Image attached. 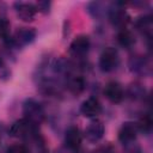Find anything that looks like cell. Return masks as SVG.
<instances>
[{"label":"cell","mask_w":153,"mask_h":153,"mask_svg":"<svg viewBox=\"0 0 153 153\" xmlns=\"http://www.w3.org/2000/svg\"><path fill=\"white\" fill-rule=\"evenodd\" d=\"M8 134L13 137L23 139V140H37L38 131L37 126L32 124L25 118L16 121L8 129Z\"/></svg>","instance_id":"cell-1"},{"label":"cell","mask_w":153,"mask_h":153,"mask_svg":"<svg viewBox=\"0 0 153 153\" xmlns=\"http://www.w3.org/2000/svg\"><path fill=\"white\" fill-rule=\"evenodd\" d=\"M23 115L25 120L35 126L41 124L45 118V112L42 104L33 98H27L23 103Z\"/></svg>","instance_id":"cell-2"},{"label":"cell","mask_w":153,"mask_h":153,"mask_svg":"<svg viewBox=\"0 0 153 153\" xmlns=\"http://www.w3.org/2000/svg\"><path fill=\"white\" fill-rule=\"evenodd\" d=\"M118 63H120V55L117 49L114 47H106L99 56V68L103 72L109 73L115 71Z\"/></svg>","instance_id":"cell-3"},{"label":"cell","mask_w":153,"mask_h":153,"mask_svg":"<svg viewBox=\"0 0 153 153\" xmlns=\"http://www.w3.org/2000/svg\"><path fill=\"white\" fill-rule=\"evenodd\" d=\"M35 38H36V30L35 29H32V27H19L18 30H16L13 36L10 37L8 43L14 45V47L23 48V47H26L30 43H32Z\"/></svg>","instance_id":"cell-4"},{"label":"cell","mask_w":153,"mask_h":153,"mask_svg":"<svg viewBox=\"0 0 153 153\" xmlns=\"http://www.w3.org/2000/svg\"><path fill=\"white\" fill-rule=\"evenodd\" d=\"M90 37L86 36V35H79L76 36L71 45H69V53L72 56L74 57H84L87 53H88V49H90Z\"/></svg>","instance_id":"cell-5"},{"label":"cell","mask_w":153,"mask_h":153,"mask_svg":"<svg viewBox=\"0 0 153 153\" xmlns=\"http://www.w3.org/2000/svg\"><path fill=\"white\" fill-rule=\"evenodd\" d=\"M105 133V127L100 120H92L85 128V137L90 142H98Z\"/></svg>","instance_id":"cell-6"},{"label":"cell","mask_w":153,"mask_h":153,"mask_svg":"<svg viewBox=\"0 0 153 153\" xmlns=\"http://www.w3.org/2000/svg\"><path fill=\"white\" fill-rule=\"evenodd\" d=\"M137 127L133 122H124L118 130V140L122 145L128 146L135 142L137 136Z\"/></svg>","instance_id":"cell-7"},{"label":"cell","mask_w":153,"mask_h":153,"mask_svg":"<svg viewBox=\"0 0 153 153\" xmlns=\"http://www.w3.org/2000/svg\"><path fill=\"white\" fill-rule=\"evenodd\" d=\"M13 7H14V11H16V14L18 16V18L22 19L23 22H27V23L33 20L36 12H37L36 6L31 2L17 1V2H14Z\"/></svg>","instance_id":"cell-8"},{"label":"cell","mask_w":153,"mask_h":153,"mask_svg":"<svg viewBox=\"0 0 153 153\" xmlns=\"http://www.w3.org/2000/svg\"><path fill=\"white\" fill-rule=\"evenodd\" d=\"M120 5L121 4H116L115 7H109L108 17L112 25H115L120 29H123L127 25L129 17H128L127 12L124 11V8H122Z\"/></svg>","instance_id":"cell-9"},{"label":"cell","mask_w":153,"mask_h":153,"mask_svg":"<svg viewBox=\"0 0 153 153\" xmlns=\"http://www.w3.org/2000/svg\"><path fill=\"white\" fill-rule=\"evenodd\" d=\"M104 96L106 99L114 104H118L124 98V90L122 85L117 81H110L104 87Z\"/></svg>","instance_id":"cell-10"},{"label":"cell","mask_w":153,"mask_h":153,"mask_svg":"<svg viewBox=\"0 0 153 153\" xmlns=\"http://www.w3.org/2000/svg\"><path fill=\"white\" fill-rule=\"evenodd\" d=\"M81 141H82V135L79 128L75 126H69L65 131V143L67 148L72 151H78L81 146Z\"/></svg>","instance_id":"cell-11"},{"label":"cell","mask_w":153,"mask_h":153,"mask_svg":"<svg viewBox=\"0 0 153 153\" xmlns=\"http://www.w3.org/2000/svg\"><path fill=\"white\" fill-rule=\"evenodd\" d=\"M80 112L85 117H96L102 112V104L96 97H88L81 103Z\"/></svg>","instance_id":"cell-12"},{"label":"cell","mask_w":153,"mask_h":153,"mask_svg":"<svg viewBox=\"0 0 153 153\" xmlns=\"http://www.w3.org/2000/svg\"><path fill=\"white\" fill-rule=\"evenodd\" d=\"M135 26L137 29V31L143 35L147 39H152V33H153V20H152V16L147 14V16H142L139 17L135 22Z\"/></svg>","instance_id":"cell-13"},{"label":"cell","mask_w":153,"mask_h":153,"mask_svg":"<svg viewBox=\"0 0 153 153\" xmlns=\"http://www.w3.org/2000/svg\"><path fill=\"white\" fill-rule=\"evenodd\" d=\"M65 84H66V87L74 94H79L84 91L85 88V80L82 76L80 75H73V74H69L66 80H65Z\"/></svg>","instance_id":"cell-14"},{"label":"cell","mask_w":153,"mask_h":153,"mask_svg":"<svg viewBox=\"0 0 153 153\" xmlns=\"http://www.w3.org/2000/svg\"><path fill=\"white\" fill-rule=\"evenodd\" d=\"M130 69L137 74H147L149 71V62L143 56H133L129 62Z\"/></svg>","instance_id":"cell-15"},{"label":"cell","mask_w":153,"mask_h":153,"mask_svg":"<svg viewBox=\"0 0 153 153\" xmlns=\"http://www.w3.org/2000/svg\"><path fill=\"white\" fill-rule=\"evenodd\" d=\"M117 42L123 48H130L135 43V37H134V35L129 30H127L126 27H123L117 33Z\"/></svg>","instance_id":"cell-16"},{"label":"cell","mask_w":153,"mask_h":153,"mask_svg":"<svg viewBox=\"0 0 153 153\" xmlns=\"http://www.w3.org/2000/svg\"><path fill=\"white\" fill-rule=\"evenodd\" d=\"M87 10H88V13L94 18H100V17H103L105 14V12L108 13V11H109V8L106 10L105 4L98 2V1L90 2L88 6H87Z\"/></svg>","instance_id":"cell-17"},{"label":"cell","mask_w":153,"mask_h":153,"mask_svg":"<svg viewBox=\"0 0 153 153\" xmlns=\"http://www.w3.org/2000/svg\"><path fill=\"white\" fill-rule=\"evenodd\" d=\"M152 117L149 114H142V116L139 118V122L136 123V127H137V130L145 133V134H148L151 133L152 130Z\"/></svg>","instance_id":"cell-18"},{"label":"cell","mask_w":153,"mask_h":153,"mask_svg":"<svg viewBox=\"0 0 153 153\" xmlns=\"http://www.w3.org/2000/svg\"><path fill=\"white\" fill-rule=\"evenodd\" d=\"M128 93H129L130 98H133V99H143V97L146 96V90L141 85L134 84L129 87Z\"/></svg>","instance_id":"cell-19"},{"label":"cell","mask_w":153,"mask_h":153,"mask_svg":"<svg viewBox=\"0 0 153 153\" xmlns=\"http://www.w3.org/2000/svg\"><path fill=\"white\" fill-rule=\"evenodd\" d=\"M0 37L4 41H10V23L5 18H0Z\"/></svg>","instance_id":"cell-20"},{"label":"cell","mask_w":153,"mask_h":153,"mask_svg":"<svg viewBox=\"0 0 153 153\" xmlns=\"http://www.w3.org/2000/svg\"><path fill=\"white\" fill-rule=\"evenodd\" d=\"M6 153H30L29 148L22 143H14L11 145L10 147H7Z\"/></svg>","instance_id":"cell-21"},{"label":"cell","mask_w":153,"mask_h":153,"mask_svg":"<svg viewBox=\"0 0 153 153\" xmlns=\"http://www.w3.org/2000/svg\"><path fill=\"white\" fill-rule=\"evenodd\" d=\"M50 5L51 4L48 1H38L36 5V8H37V11H41V12H49Z\"/></svg>","instance_id":"cell-22"},{"label":"cell","mask_w":153,"mask_h":153,"mask_svg":"<svg viewBox=\"0 0 153 153\" xmlns=\"http://www.w3.org/2000/svg\"><path fill=\"white\" fill-rule=\"evenodd\" d=\"M5 134H6V130H5V127L2 123H0V149L5 142Z\"/></svg>","instance_id":"cell-23"}]
</instances>
